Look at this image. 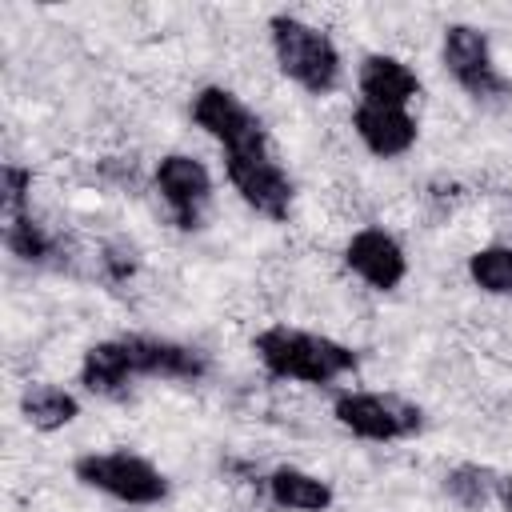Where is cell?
Here are the masks:
<instances>
[{"label":"cell","mask_w":512,"mask_h":512,"mask_svg":"<svg viewBox=\"0 0 512 512\" xmlns=\"http://www.w3.org/2000/svg\"><path fill=\"white\" fill-rule=\"evenodd\" d=\"M356 88H360V100L408 108L420 96V76L392 52H368L356 68Z\"/></svg>","instance_id":"obj_12"},{"label":"cell","mask_w":512,"mask_h":512,"mask_svg":"<svg viewBox=\"0 0 512 512\" xmlns=\"http://www.w3.org/2000/svg\"><path fill=\"white\" fill-rule=\"evenodd\" d=\"M460 200H464V188L456 180H432L424 188V208L432 212V220H448Z\"/></svg>","instance_id":"obj_21"},{"label":"cell","mask_w":512,"mask_h":512,"mask_svg":"<svg viewBox=\"0 0 512 512\" xmlns=\"http://www.w3.org/2000/svg\"><path fill=\"white\" fill-rule=\"evenodd\" d=\"M96 272L104 284H128L136 272H140V252L132 240L116 236V240H104L96 248Z\"/></svg>","instance_id":"obj_19"},{"label":"cell","mask_w":512,"mask_h":512,"mask_svg":"<svg viewBox=\"0 0 512 512\" xmlns=\"http://www.w3.org/2000/svg\"><path fill=\"white\" fill-rule=\"evenodd\" d=\"M468 280L484 296H512V244L496 240L468 256Z\"/></svg>","instance_id":"obj_18"},{"label":"cell","mask_w":512,"mask_h":512,"mask_svg":"<svg viewBox=\"0 0 512 512\" xmlns=\"http://www.w3.org/2000/svg\"><path fill=\"white\" fill-rule=\"evenodd\" d=\"M4 248L20 264H64L60 260L64 256V240L44 220H36L32 212L4 220Z\"/></svg>","instance_id":"obj_16"},{"label":"cell","mask_w":512,"mask_h":512,"mask_svg":"<svg viewBox=\"0 0 512 512\" xmlns=\"http://www.w3.org/2000/svg\"><path fill=\"white\" fill-rule=\"evenodd\" d=\"M496 484L500 476L484 464H456L444 472V496L464 512H484L496 500Z\"/></svg>","instance_id":"obj_17"},{"label":"cell","mask_w":512,"mask_h":512,"mask_svg":"<svg viewBox=\"0 0 512 512\" xmlns=\"http://www.w3.org/2000/svg\"><path fill=\"white\" fill-rule=\"evenodd\" d=\"M496 500H500V508H504V512H512V472H508V476H500V484H496Z\"/></svg>","instance_id":"obj_22"},{"label":"cell","mask_w":512,"mask_h":512,"mask_svg":"<svg viewBox=\"0 0 512 512\" xmlns=\"http://www.w3.org/2000/svg\"><path fill=\"white\" fill-rule=\"evenodd\" d=\"M224 176L232 192L264 220L284 224L292 216V176L272 160V152H244V156H224Z\"/></svg>","instance_id":"obj_8"},{"label":"cell","mask_w":512,"mask_h":512,"mask_svg":"<svg viewBox=\"0 0 512 512\" xmlns=\"http://www.w3.org/2000/svg\"><path fill=\"white\" fill-rule=\"evenodd\" d=\"M344 268L372 292H396L408 276V252L388 228L364 224L344 240Z\"/></svg>","instance_id":"obj_9"},{"label":"cell","mask_w":512,"mask_h":512,"mask_svg":"<svg viewBox=\"0 0 512 512\" xmlns=\"http://www.w3.org/2000/svg\"><path fill=\"white\" fill-rule=\"evenodd\" d=\"M16 408H20V420H24L32 432H60V428H68V424L80 416L76 392L60 388V384H48V380L24 384Z\"/></svg>","instance_id":"obj_15"},{"label":"cell","mask_w":512,"mask_h":512,"mask_svg":"<svg viewBox=\"0 0 512 512\" xmlns=\"http://www.w3.org/2000/svg\"><path fill=\"white\" fill-rule=\"evenodd\" d=\"M128 356L136 376L144 380H180V384H196L208 376V352L196 344H180V340H164V336H144V332H128L124 336Z\"/></svg>","instance_id":"obj_10"},{"label":"cell","mask_w":512,"mask_h":512,"mask_svg":"<svg viewBox=\"0 0 512 512\" xmlns=\"http://www.w3.org/2000/svg\"><path fill=\"white\" fill-rule=\"evenodd\" d=\"M264 496L280 512H328L332 508V484L316 472H304L296 464H276L264 476Z\"/></svg>","instance_id":"obj_14"},{"label":"cell","mask_w":512,"mask_h":512,"mask_svg":"<svg viewBox=\"0 0 512 512\" xmlns=\"http://www.w3.org/2000/svg\"><path fill=\"white\" fill-rule=\"evenodd\" d=\"M72 476L84 488H92L108 500L132 504V508H152V504L168 500V476L152 460H144L136 452H124V448H116V452H80L72 460Z\"/></svg>","instance_id":"obj_3"},{"label":"cell","mask_w":512,"mask_h":512,"mask_svg":"<svg viewBox=\"0 0 512 512\" xmlns=\"http://www.w3.org/2000/svg\"><path fill=\"white\" fill-rule=\"evenodd\" d=\"M152 188L180 232L204 228V212L212 204V172L192 152H164L152 168Z\"/></svg>","instance_id":"obj_7"},{"label":"cell","mask_w":512,"mask_h":512,"mask_svg":"<svg viewBox=\"0 0 512 512\" xmlns=\"http://www.w3.org/2000/svg\"><path fill=\"white\" fill-rule=\"evenodd\" d=\"M440 64L456 80L464 96L476 104H504L512 100V80L496 68L488 32L476 24H448L440 36Z\"/></svg>","instance_id":"obj_5"},{"label":"cell","mask_w":512,"mask_h":512,"mask_svg":"<svg viewBox=\"0 0 512 512\" xmlns=\"http://www.w3.org/2000/svg\"><path fill=\"white\" fill-rule=\"evenodd\" d=\"M0 204H4V220L32 212V168L8 160L0 172Z\"/></svg>","instance_id":"obj_20"},{"label":"cell","mask_w":512,"mask_h":512,"mask_svg":"<svg viewBox=\"0 0 512 512\" xmlns=\"http://www.w3.org/2000/svg\"><path fill=\"white\" fill-rule=\"evenodd\" d=\"M268 44H272L276 68L308 96H332L340 88L344 60L324 28H316L292 12H276L268 20Z\"/></svg>","instance_id":"obj_2"},{"label":"cell","mask_w":512,"mask_h":512,"mask_svg":"<svg viewBox=\"0 0 512 512\" xmlns=\"http://www.w3.org/2000/svg\"><path fill=\"white\" fill-rule=\"evenodd\" d=\"M192 124L208 132L224 156H244V152H268V132L264 120L224 84H204L192 96Z\"/></svg>","instance_id":"obj_6"},{"label":"cell","mask_w":512,"mask_h":512,"mask_svg":"<svg viewBox=\"0 0 512 512\" xmlns=\"http://www.w3.org/2000/svg\"><path fill=\"white\" fill-rule=\"evenodd\" d=\"M132 380H140V376L132 368L124 336L96 340V344L84 348V356H80V384H84V392L104 396V400H120V396H128Z\"/></svg>","instance_id":"obj_13"},{"label":"cell","mask_w":512,"mask_h":512,"mask_svg":"<svg viewBox=\"0 0 512 512\" xmlns=\"http://www.w3.org/2000/svg\"><path fill=\"white\" fill-rule=\"evenodd\" d=\"M352 132L356 140L376 156V160H400L416 148L420 140V124L408 108H392V104H372L360 100L352 108Z\"/></svg>","instance_id":"obj_11"},{"label":"cell","mask_w":512,"mask_h":512,"mask_svg":"<svg viewBox=\"0 0 512 512\" xmlns=\"http://www.w3.org/2000/svg\"><path fill=\"white\" fill-rule=\"evenodd\" d=\"M252 352L260 360V368L276 380H296V384H316L328 388L344 376H352L360 368L356 348L320 336V332H304V328H288V324H268L252 336Z\"/></svg>","instance_id":"obj_1"},{"label":"cell","mask_w":512,"mask_h":512,"mask_svg":"<svg viewBox=\"0 0 512 512\" xmlns=\"http://www.w3.org/2000/svg\"><path fill=\"white\" fill-rule=\"evenodd\" d=\"M332 420L368 444H396L424 432V408L392 392H336Z\"/></svg>","instance_id":"obj_4"}]
</instances>
